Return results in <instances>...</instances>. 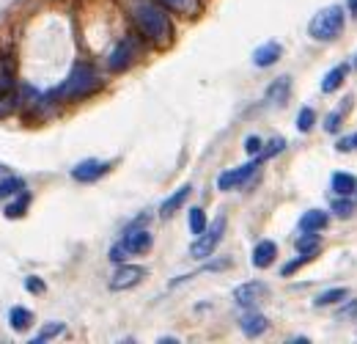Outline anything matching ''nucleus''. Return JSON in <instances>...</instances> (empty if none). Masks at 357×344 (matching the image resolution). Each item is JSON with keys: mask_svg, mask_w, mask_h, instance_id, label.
<instances>
[{"mask_svg": "<svg viewBox=\"0 0 357 344\" xmlns=\"http://www.w3.org/2000/svg\"><path fill=\"white\" fill-rule=\"evenodd\" d=\"M349 11H352V17H357V0H349Z\"/></svg>", "mask_w": 357, "mask_h": 344, "instance_id": "obj_39", "label": "nucleus"}, {"mask_svg": "<svg viewBox=\"0 0 357 344\" xmlns=\"http://www.w3.org/2000/svg\"><path fill=\"white\" fill-rule=\"evenodd\" d=\"M151 231L148 229H138V226H130L127 229V234H124V240H121V245L127 248V254H146L148 248H151Z\"/></svg>", "mask_w": 357, "mask_h": 344, "instance_id": "obj_10", "label": "nucleus"}, {"mask_svg": "<svg viewBox=\"0 0 357 344\" xmlns=\"http://www.w3.org/2000/svg\"><path fill=\"white\" fill-rule=\"evenodd\" d=\"M336 149H338V151H341V154H344V151H355V149H357V133H355V136H347V138H341V140H338V143H336Z\"/></svg>", "mask_w": 357, "mask_h": 344, "instance_id": "obj_36", "label": "nucleus"}, {"mask_svg": "<svg viewBox=\"0 0 357 344\" xmlns=\"http://www.w3.org/2000/svg\"><path fill=\"white\" fill-rule=\"evenodd\" d=\"M338 317H341V320H344V317H347V320H349V317H357V300H352V306H349V309L338 311Z\"/></svg>", "mask_w": 357, "mask_h": 344, "instance_id": "obj_38", "label": "nucleus"}, {"mask_svg": "<svg viewBox=\"0 0 357 344\" xmlns=\"http://www.w3.org/2000/svg\"><path fill=\"white\" fill-rule=\"evenodd\" d=\"M223 234H225V218L217 215L212 226H207V229L198 234V240L190 245V256H193V259H207V256H212L214 248H217L220 240H223Z\"/></svg>", "mask_w": 357, "mask_h": 344, "instance_id": "obj_4", "label": "nucleus"}, {"mask_svg": "<svg viewBox=\"0 0 357 344\" xmlns=\"http://www.w3.org/2000/svg\"><path fill=\"white\" fill-rule=\"evenodd\" d=\"M291 97V77H278L270 88H267V102L270 105H281L284 108Z\"/></svg>", "mask_w": 357, "mask_h": 344, "instance_id": "obj_14", "label": "nucleus"}, {"mask_svg": "<svg viewBox=\"0 0 357 344\" xmlns=\"http://www.w3.org/2000/svg\"><path fill=\"white\" fill-rule=\"evenodd\" d=\"M239 328H242V334H245V336L256 339V336L267 334L270 322H267V317H264V314H259V311H247V314L239 320Z\"/></svg>", "mask_w": 357, "mask_h": 344, "instance_id": "obj_11", "label": "nucleus"}, {"mask_svg": "<svg viewBox=\"0 0 357 344\" xmlns=\"http://www.w3.org/2000/svg\"><path fill=\"white\" fill-rule=\"evenodd\" d=\"M157 3L182 17H198V11H201V0H157Z\"/></svg>", "mask_w": 357, "mask_h": 344, "instance_id": "obj_18", "label": "nucleus"}, {"mask_svg": "<svg viewBox=\"0 0 357 344\" xmlns=\"http://www.w3.org/2000/svg\"><path fill=\"white\" fill-rule=\"evenodd\" d=\"M132 22L141 31L143 39H148L154 47H168L173 42V22L165 6H159L157 0H135L132 8Z\"/></svg>", "mask_w": 357, "mask_h": 344, "instance_id": "obj_1", "label": "nucleus"}, {"mask_svg": "<svg viewBox=\"0 0 357 344\" xmlns=\"http://www.w3.org/2000/svg\"><path fill=\"white\" fill-rule=\"evenodd\" d=\"M187 223H190V231L198 237V234L207 229V215H204V209H201V206H193V209H190Z\"/></svg>", "mask_w": 357, "mask_h": 344, "instance_id": "obj_28", "label": "nucleus"}, {"mask_svg": "<svg viewBox=\"0 0 357 344\" xmlns=\"http://www.w3.org/2000/svg\"><path fill=\"white\" fill-rule=\"evenodd\" d=\"M264 149V140L259 136H250L247 140H245V151L250 154V157H259V151Z\"/></svg>", "mask_w": 357, "mask_h": 344, "instance_id": "obj_33", "label": "nucleus"}, {"mask_svg": "<svg viewBox=\"0 0 357 344\" xmlns=\"http://www.w3.org/2000/svg\"><path fill=\"white\" fill-rule=\"evenodd\" d=\"M143 278H146V268H141V265H121L116 273L110 275V289L113 292L132 289V286L141 284Z\"/></svg>", "mask_w": 357, "mask_h": 344, "instance_id": "obj_7", "label": "nucleus"}, {"mask_svg": "<svg viewBox=\"0 0 357 344\" xmlns=\"http://www.w3.org/2000/svg\"><path fill=\"white\" fill-rule=\"evenodd\" d=\"M259 157H253L250 163H245V165H239V168H231V171H223L220 177H217V188L220 190H234V188H239V185H245L256 171H259Z\"/></svg>", "mask_w": 357, "mask_h": 344, "instance_id": "obj_6", "label": "nucleus"}, {"mask_svg": "<svg viewBox=\"0 0 357 344\" xmlns=\"http://www.w3.org/2000/svg\"><path fill=\"white\" fill-rule=\"evenodd\" d=\"M347 74H349V67H347V64H338L336 69H330V72L324 74V80H322V91H324V94H333V91H338V88L344 85Z\"/></svg>", "mask_w": 357, "mask_h": 344, "instance_id": "obj_19", "label": "nucleus"}, {"mask_svg": "<svg viewBox=\"0 0 357 344\" xmlns=\"http://www.w3.org/2000/svg\"><path fill=\"white\" fill-rule=\"evenodd\" d=\"M327 212L322 209H308L302 218H299V231H322L327 226Z\"/></svg>", "mask_w": 357, "mask_h": 344, "instance_id": "obj_17", "label": "nucleus"}, {"mask_svg": "<svg viewBox=\"0 0 357 344\" xmlns=\"http://www.w3.org/2000/svg\"><path fill=\"white\" fill-rule=\"evenodd\" d=\"M355 67H357V61H355Z\"/></svg>", "mask_w": 357, "mask_h": 344, "instance_id": "obj_41", "label": "nucleus"}, {"mask_svg": "<svg viewBox=\"0 0 357 344\" xmlns=\"http://www.w3.org/2000/svg\"><path fill=\"white\" fill-rule=\"evenodd\" d=\"M110 259H113V262H124V259H127V248H124L121 243L113 245V248H110Z\"/></svg>", "mask_w": 357, "mask_h": 344, "instance_id": "obj_37", "label": "nucleus"}, {"mask_svg": "<svg viewBox=\"0 0 357 344\" xmlns=\"http://www.w3.org/2000/svg\"><path fill=\"white\" fill-rule=\"evenodd\" d=\"M349 297V289L347 286H336V289H327V292H322L313 303L316 306H333V303H338V300H347Z\"/></svg>", "mask_w": 357, "mask_h": 344, "instance_id": "obj_24", "label": "nucleus"}, {"mask_svg": "<svg viewBox=\"0 0 357 344\" xmlns=\"http://www.w3.org/2000/svg\"><path fill=\"white\" fill-rule=\"evenodd\" d=\"M344 8L341 6H327V8H322L313 19H311V25H308V33L316 39V42H336L338 36H341V31H344Z\"/></svg>", "mask_w": 357, "mask_h": 344, "instance_id": "obj_3", "label": "nucleus"}, {"mask_svg": "<svg viewBox=\"0 0 357 344\" xmlns=\"http://www.w3.org/2000/svg\"><path fill=\"white\" fill-rule=\"evenodd\" d=\"M28 204H31V196L22 190V193H17V196H14V202H11V204H6L3 215H6L8 220H17V218H22V215H25Z\"/></svg>", "mask_w": 357, "mask_h": 344, "instance_id": "obj_23", "label": "nucleus"}, {"mask_svg": "<svg viewBox=\"0 0 357 344\" xmlns=\"http://www.w3.org/2000/svg\"><path fill=\"white\" fill-rule=\"evenodd\" d=\"M99 85H102V80L96 77L94 67H88V64H77V67L69 72V77H67V80H64L53 94H47V99H53V102L82 99V97H91L94 91H99Z\"/></svg>", "mask_w": 357, "mask_h": 344, "instance_id": "obj_2", "label": "nucleus"}, {"mask_svg": "<svg viewBox=\"0 0 357 344\" xmlns=\"http://www.w3.org/2000/svg\"><path fill=\"white\" fill-rule=\"evenodd\" d=\"M190 193H193V185H182V188H179L173 196H168V199L162 202V206H159V218H171V215L179 209V206L190 199Z\"/></svg>", "mask_w": 357, "mask_h": 344, "instance_id": "obj_15", "label": "nucleus"}, {"mask_svg": "<svg viewBox=\"0 0 357 344\" xmlns=\"http://www.w3.org/2000/svg\"><path fill=\"white\" fill-rule=\"evenodd\" d=\"M22 190H25V179L22 177H14V174L0 177V199H11V196H17Z\"/></svg>", "mask_w": 357, "mask_h": 344, "instance_id": "obj_22", "label": "nucleus"}, {"mask_svg": "<svg viewBox=\"0 0 357 344\" xmlns=\"http://www.w3.org/2000/svg\"><path fill=\"white\" fill-rule=\"evenodd\" d=\"M284 146H286V140H284V138H272V140L267 143V149H261V151H259V163H264V160H270V157H275L278 151H284Z\"/></svg>", "mask_w": 357, "mask_h": 344, "instance_id": "obj_31", "label": "nucleus"}, {"mask_svg": "<svg viewBox=\"0 0 357 344\" xmlns=\"http://www.w3.org/2000/svg\"><path fill=\"white\" fill-rule=\"evenodd\" d=\"M344 102H347V105H341L338 110H333V113H330V116L324 119V133H338V130H341V122H344V113L349 110V102H352V99H344Z\"/></svg>", "mask_w": 357, "mask_h": 344, "instance_id": "obj_26", "label": "nucleus"}, {"mask_svg": "<svg viewBox=\"0 0 357 344\" xmlns=\"http://www.w3.org/2000/svg\"><path fill=\"white\" fill-rule=\"evenodd\" d=\"M294 248H297L299 254H311V256H316V254H319V248H322V237H319L316 231H302V237H297Z\"/></svg>", "mask_w": 357, "mask_h": 344, "instance_id": "obj_20", "label": "nucleus"}, {"mask_svg": "<svg viewBox=\"0 0 357 344\" xmlns=\"http://www.w3.org/2000/svg\"><path fill=\"white\" fill-rule=\"evenodd\" d=\"M270 295V286L264 284V281H250V284H239L236 289H234V300L239 303V306H256L259 300H264Z\"/></svg>", "mask_w": 357, "mask_h": 344, "instance_id": "obj_8", "label": "nucleus"}, {"mask_svg": "<svg viewBox=\"0 0 357 344\" xmlns=\"http://www.w3.org/2000/svg\"><path fill=\"white\" fill-rule=\"evenodd\" d=\"M107 171H110V163H102V160L91 157V160H82V163H77L71 168V179H77V182H96Z\"/></svg>", "mask_w": 357, "mask_h": 344, "instance_id": "obj_9", "label": "nucleus"}, {"mask_svg": "<svg viewBox=\"0 0 357 344\" xmlns=\"http://www.w3.org/2000/svg\"><path fill=\"white\" fill-rule=\"evenodd\" d=\"M14 108H17L14 91H11V88H8V91H0V119H8V116L14 113Z\"/></svg>", "mask_w": 357, "mask_h": 344, "instance_id": "obj_30", "label": "nucleus"}, {"mask_svg": "<svg viewBox=\"0 0 357 344\" xmlns=\"http://www.w3.org/2000/svg\"><path fill=\"white\" fill-rule=\"evenodd\" d=\"M135 58H138V39L127 36V39H121V42L113 47V53L107 56V69H110V72H127V69L135 64Z\"/></svg>", "mask_w": 357, "mask_h": 344, "instance_id": "obj_5", "label": "nucleus"}, {"mask_svg": "<svg viewBox=\"0 0 357 344\" xmlns=\"http://www.w3.org/2000/svg\"><path fill=\"white\" fill-rule=\"evenodd\" d=\"M8 325H11V331H17V334L28 331V328L33 325V311L25 309V306H14V309L8 311Z\"/></svg>", "mask_w": 357, "mask_h": 344, "instance_id": "obj_16", "label": "nucleus"}, {"mask_svg": "<svg viewBox=\"0 0 357 344\" xmlns=\"http://www.w3.org/2000/svg\"><path fill=\"white\" fill-rule=\"evenodd\" d=\"M6 174H8V168H6V165H0V177H6Z\"/></svg>", "mask_w": 357, "mask_h": 344, "instance_id": "obj_40", "label": "nucleus"}, {"mask_svg": "<svg viewBox=\"0 0 357 344\" xmlns=\"http://www.w3.org/2000/svg\"><path fill=\"white\" fill-rule=\"evenodd\" d=\"M333 190L338 193V196H352L357 190V179L352 174H344V171H338V174H333Z\"/></svg>", "mask_w": 357, "mask_h": 344, "instance_id": "obj_21", "label": "nucleus"}, {"mask_svg": "<svg viewBox=\"0 0 357 344\" xmlns=\"http://www.w3.org/2000/svg\"><path fill=\"white\" fill-rule=\"evenodd\" d=\"M313 124H316V113H313V108H302V110L297 113V130H299V133H311V130H313Z\"/></svg>", "mask_w": 357, "mask_h": 344, "instance_id": "obj_29", "label": "nucleus"}, {"mask_svg": "<svg viewBox=\"0 0 357 344\" xmlns=\"http://www.w3.org/2000/svg\"><path fill=\"white\" fill-rule=\"evenodd\" d=\"M25 289L33 292V295H42L47 286H44V281H42L39 275H28V278H25Z\"/></svg>", "mask_w": 357, "mask_h": 344, "instance_id": "obj_34", "label": "nucleus"}, {"mask_svg": "<svg viewBox=\"0 0 357 344\" xmlns=\"http://www.w3.org/2000/svg\"><path fill=\"white\" fill-rule=\"evenodd\" d=\"M333 212H336L338 218H352V212H355V204L349 202V196H338V199L333 202Z\"/></svg>", "mask_w": 357, "mask_h": 344, "instance_id": "obj_32", "label": "nucleus"}, {"mask_svg": "<svg viewBox=\"0 0 357 344\" xmlns=\"http://www.w3.org/2000/svg\"><path fill=\"white\" fill-rule=\"evenodd\" d=\"M311 259H313L311 254H299V256H297L294 262H288V265H286V268H284V275H291V273H294V270H297V268H302V265H308Z\"/></svg>", "mask_w": 357, "mask_h": 344, "instance_id": "obj_35", "label": "nucleus"}, {"mask_svg": "<svg viewBox=\"0 0 357 344\" xmlns=\"http://www.w3.org/2000/svg\"><path fill=\"white\" fill-rule=\"evenodd\" d=\"M14 85V61L11 58H0V91H8Z\"/></svg>", "mask_w": 357, "mask_h": 344, "instance_id": "obj_27", "label": "nucleus"}, {"mask_svg": "<svg viewBox=\"0 0 357 344\" xmlns=\"http://www.w3.org/2000/svg\"><path fill=\"white\" fill-rule=\"evenodd\" d=\"M275 256H278V245H275L272 240H261V243L253 248V268L264 270V268H270V265L275 262Z\"/></svg>", "mask_w": 357, "mask_h": 344, "instance_id": "obj_12", "label": "nucleus"}, {"mask_svg": "<svg viewBox=\"0 0 357 344\" xmlns=\"http://www.w3.org/2000/svg\"><path fill=\"white\" fill-rule=\"evenodd\" d=\"M64 331H67V325H64V322H50V325H44V328H42V331H39V334L31 339V342L44 344V342H50V339H55V336H61Z\"/></svg>", "mask_w": 357, "mask_h": 344, "instance_id": "obj_25", "label": "nucleus"}, {"mask_svg": "<svg viewBox=\"0 0 357 344\" xmlns=\"http://www.w3.org/2000/svg\"><path fill=\"white\" fill-rule=\"evenodd\" d=\"M281 53H284V47H281L278 42H267V44H261V47L253 53V64L259 69L272 67V64L281 58Z\"/></svg>", "mask_w": 357, "mask_h": 344, "instance_id": "obj_13", "label": "nucleus"}]
</instances>
